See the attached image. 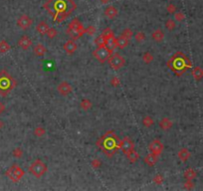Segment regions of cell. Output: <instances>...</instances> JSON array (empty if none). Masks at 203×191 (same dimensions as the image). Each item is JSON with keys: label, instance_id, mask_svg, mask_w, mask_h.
Masks as SVG:
<instances>
[{"label": "cell", "instance_id": "obj_36", "mask_svg": "<svg viewBox=\"0 0 203 191\" xmlns=\"http://www.w3.org/2000/svg\"><path fill=\"white\" fill-rule=\"evenodd\" d=\"M133 32L130 30L129 28L124 29V30H122V32H121V36L128 38V39H130V38L133 37Z\"/></svg>", "mask_w": 203, "mask_h": 191}, {"label": "cell", "instance_id": "obj_20", "mask_svg": "<svg viewBox=\"0 0 203 191\" xmlns=\"http://www.w3.org/2000/svg\"><path fill=\"white\" fill-rule=\"evenodd\" d=\"M105 47H107L109 51H113L117 47V39L115 38V36L107 39V41H105Z\"/></svg>", "mask_w": 203, "mask_h": 191}, {"label": "cell", "instance_id": "obj_23", "mask_svg": "<svg viewBox=\"0 0 203 191\" xmlns=\"http://www.w3.org/2000/svg\"><path fill=\"white\" fill-rule=\"evenodd\" d=\"M151 37L155 42H161L163 40V38H164V33H163V31L161 30V29H157V30L153 31Z\"/></svg>", "mask_w": 203, "mask_h": 191}, {"label": "cell", "instance_id": "obj_37", "mask_svg": "<svg viewBox=\"0 0 203 191\" xmlns=\"http://www.w3.org/2000/svg\"><path fill=\"white\" fill-rule=\"evenodd\" d=\"M134 38H135V40H137V42H139V43H141V42H143L145 40V34L143 33V32H137V34H135V36H134Z\"/></svg>", "mask_w": 203, "mask_h": 191}, {"label": "cell", "instance_id": "obj_19", "mask_svg": "<svg viewBox=\"0 0 203 191\" xmlns=\"http://www.w3.org/2000/svg\"><path fill=\"white\" fill-rule=\"evenodd\" d=\"M34 54L36 55V56H44V55L47 53V49L44 45L42 44H37L35 45V47H34Z\"/></svg>", "mask_w": 203, "mask_h": 191}, {"label": "cell", "instance_id": "obj_44", "mask_svg": "<svg viewBox=\"0 0 203 191\" xmlns=\"http://www.w3.org/2000/svg\"><path fill=\"white\" fill-rule=\"evenodd\" d=\"M101 165V161L99 159H94L92 161V166L94 168H99Z\"/></svg>", "mask_w": 203, "mask_h": 191}, {"label": "cell", "instance_id": "obj_42", "mask_svg": "<svg viewBox=\"0 0 203 191\" xmlns=\"http://www.w3.org/2000/svg\"><path fill=\"white\" fill-rule=\"evenodd\" d=\"M193 180H186L184 183V188L185 189H192L194 187V183L192 182Z\"/></svg>", "mask_w": 203, "mask_h": 191}, {"label": "cell", "instance_id": "obj_39", "mask_svg": "<svg viewBox=\"0 0 203 191\" xmlns=\"http://www.w3.org/2000/svg\"><path fill=\"white\" fill-rule=\"evenodd\" d=\"M166 10H167L168 13L173 14V13H175L176 12V6L174 5V4H168V5L166 6Z\"/></svg>", "mask_w": 203, "mask_h": 191}, {"label": "cell", "instance_id": "obj_30", "mask_svg": "<svg viewBox=\"0 0 203 191\" xmlns=\"http://www.w3.org/2000/svg\"><path fill=\"white\" fill-rule=\"evenodd\" d=\"M45 133H46V130L44 127H42V126H37L35 130H34V134L38 137H42Z\"/></svg>", "mask_w": 203, "mask_h": 191}, {"label": "cell", "instance_id": "obj_22", "mask_svg": "<svg viewBox=\"0 0 203 191\" xmlns=\"http://www.w3.org/2000/svg\"><path fill=\"white\" fill-rule=\"evenodd\" d=\"M117 47L121 49H124L125 47H128L129 44V39L125 38L124 36H120L117 39Z\"/></svg>", "mask_w": 203, "mask_h": 191}, {"label": "cell", "instance_id": "obj_41", "mask_svg": "<svg viewBox=\"0 0 203 191\" xmlns=\"http://www.w3.org/2000/svg\"><path fill=\"white\" fill-rule=\"evenodd\" d=\"M96 31H97V29L94 26H89L86 29V33L88 34V35H94V34L96 33Z\"/></svg>", "mask_w": 203, "mask_h": 191}, {"label": "cell", "instance_id": "obj_38", "mask_svg": "<svg viewBox=\"0 0 203 191\" xmlns=\"http://www.w3.org/2000/svg\"><path fill=\"white\" fill-rule=\"evenodd\" d=\"M185 19V15L182 12H175L174 13V20L178 21V22H181Z\"/></svg>", "mask_w": 203, "mask_h": 191}, {"label": "cell", "instance_id": "obj_24", "mask_svg": "<svg viewBox=\"0 0 203 191\" xmlns=\"http://www.w3.org/2000/svg\"><path fill=\"white\" fill-rule=\"evenodd\" d=\"M196 176H197V173L193 168H188L184 171V177L186 180H193V179H195Z\"/></svg>", "mask_w": 203, "mask_h": 191}, {"label": "cell", "instance_id": "obj_10", "mask_svg": "<svg viewBox=\"0 0 203 191\" xmlns=\"http://www.w3.org/2000/svg\"><path fill=\"white\" fill-rule=\"evenodd\" d=\"M120 148L125 154L134 148V142L129 137H125L122 141H120Z\"/></svg>", "mask_w": 203, "mask_h": 191}, {"label": "cell", "instance_id": "obj_32", "mask_svg": "<svg viewBox=\"0 0 203 191\" xmlns=\"http://www.w3.org/2000/svg\"><path fill=\"white\" fill-rule=\"evenodd\" d=\"M142 60H143V62H145V63L149 64V63H151L152 61H153V56H152V54H150L149 52H146V53L143 54Z\"/></svg>", "mask_w": 203, "mask_h": 191}, {"label": "cell", "instance_id": "obj_3", "mask_svg": "<svg viewBox=\"0 0 203 191\" xmlns=\"http://www.w3.org/2000/svg\"><path fill=\"white\" fill-rule=\"evenodd\" d=\"M68 35H70L73 40H77L80 37H82L86 33V29L84 28L83 24L79 19L72 20L67 28Z\"/></svg>", "mask_w": 203, "mask_h": 191}, {"label": "cell", "instance_id": "obj_17", "mask_svg": "<svg viewBox=\"0 0 203 191\" xmlns=\"http://www.w3.org/2000/svg\"><path fill=\"white\" fill-rule=\"evenodd\" d=\"M49 25L47 22H45V21H40L39 23L36 25V31L41 34V35H45L47 31L49 30Z\"/></svg>", "mask_w": 203, "mask_h": 191}, {"label": "cell", "instance_id": "obj_4", "mask_svg": "<svg viewBox=\"0 0 203 191\" xmlns=\"http://www.w3.org/2000/svg\"><path fill=\"white\" fill-rule=\"evenodd\" d=\"M28 170L32 175H34L37 178H40L47 172V165H46L42 160L37 159L30 165Z\"/></svg>", "mask_w": 203, "mask_h": 191}, {"label": "cell", "instance_id": "obj_47", "mask_svg": "<svg viewBox=\"0 0 203 191\" xmlns=\"http://www.w3.org/2000/svg\"><path fill=\"white\" fill-rule=\"evenodd\" d=\"M2 127H3V122H2V121H0V130H1Z\"/></svg>", "mask_w": 203, "mask_h": 191}, {"label": "cell", "instance_id": "obj_48", "mask_svg": "<svg viewBox=\"0 0 203 191\" xmlns=\"http://www.w3.org/2000/svg\"><path fill=\"white\" fill-rule=\"evenodd\" d=\"M46 1H48V0H46Z\"/></svg>", "mask_w": 203, "mask_h": 191}, {"label": "cell", "instance_id": "obj_16", "mask_svg": "<svg viewBox=\"0 0 203 191\" xmlns=\"http://www.w3.org/2000/svg\"><path fill=\"white\" fill-rule=\"evenodd\" d=\"M157 160H158V155L153 154V153H149L145 156V158H143V161H145L149 166H153V165L157 162Z\"/></svg>", "mask_w": 203, "mask_h": 191}, {"label": "cell", "instance_id": "obj_34", "mask_svg": "<svg viewBox=\"0 0 203 191\" xmlns=\"http://www.w3.org/2000/svg\"><path fill=\"white\" fill-rule=\"evenodd\" d=\"M102 35H103V36L105 38V40H107V39H109V38L113 37V32L112 29H109V28H105V30L103 31V33H102Z\"/></svg>", "mask_w": 203, "mask_h": 191}, {"label": "cell", "instance_id": "obj_21", "mask_svg": "<svg viewBox=\"0 0 203 191\" xmlns=\"http://www.w3.org/2000/svg\"><path fill=\"white\" fill-rule=\"evenodd\" d=\"M191 74L196 81H200L201 79H203V69L200 67H194Z\"/></svg>", "mask_w": 203, "mask_h": 191}, {"label": "cell", "instance_id": "obj_28", "mask_svg": "<svg viewBox=\"0 0 203 191\" xmlns=\"http://www.w3.org/2000/svg\"><path fill=\"white\" fill-rule=\"evenodd\" d=\"M153 124H154L153 118H152L151 117H149V116H146V117H145L142 118V125H145V127H150V126L153 125Z\"/></svg>", "mask_w": 203, "mask_h": 191}, {"label": "cell", "instance_id": "obj_11", "mask_svg": "<svg viewBox=\"0 0 203 191\" xmlns=\"http://www.w3.org/2000/svg\"><path fill=\"white\" fill-rule=\"evenodd\" d=\"M72 90H73V88H72V86L67 82H62L58 85L57 87V91L59 92V94L62 95V96H68L70 95L72 93Z\"/></svg>", "mask_w": 203, "mask_h": 191}, {"label": "cell", "instance_id": "obj_43", "mask_svg": "<svg viewBox=\"0 0 203 191\" xmlns=\"http://www.w3.org/2000/svg\"><path fill=\"white\" fill-rule=\"evenodd\" d=\"M111 85L113 87H117L120 86V79L117 77H113L112 80H111Z\"/></svg>", "mask_w": 203, "mask_h": 191}, {"label": "cell", "instance_id": "obj_14", "mask_svg": "<svg viewBox=\"0 0 203 191\" xmlns=\"http://www.w3.org/2000/svg\"><path fill=\"white\" fill-rule=\"evenodd\" d=\"M104 14H105V17H107V18H109V19H113V18H116V16L118 14V11H117V9L115 6L109 5V6H108V7L105 9Z\"/></svg>", "mask_w": 203, "mask_h": 191}, {"label": "cell", "instance_id": "obj_6", "mask_svg": "<svg viewBox=\"0 0 203 191\" xmlns=\"http://www.w3.org/2000/svg\"><path fill=\"white\" fill-rule=\"evenodd\" d=\"M109 64L113 70L117 71V70L121 69V68L125 65V59H124V57L121 56V55L115 53V54H113V55L109 56Z\"/></svg>", "mask_w": 203, "mask_h": 191}, {"label": "cell", "instance_id": "obj_7", "mask_svg": "<svg viewBox=\"0 0 203 191\" xmlns=\"http://www.w3.org/2000/svg\"><path fill=\"white\" fill-rule=\"evenodd\" d=\"M111 53L112 51H109L107 47H98L93 52V56L101 63H105L111 56Z\"/></svg>", "mask_w": 203, "mask_h": 191}, {"label": "cell", "instance_id": "obj_45", "mask_svg": "<svg viewBox=\"0 0 203 191\" xmlns=\"http://www.w3.org/2000/svg\"><path fill=\"white\" fill-rule=\"evenodd\" d=\"M4 109H5V105H4V104L0 101V116H1L2 113L4 112Z\"/></svg>", "mask_w": 203, "mask_h": 191}, {"label": "cell", "instance_id": "obj_46", "mask_svg": "<svg viewBox=\"0 0 203 191\" xmlns=\"http://www.w3.org/2000/svg\"><path fill=\"white\" fill-rule=\"evenodd\" d=\"M100 1L103 4H107V3H109V1H111V0H100Z\"/></svg>", "mask_w": 203, "mask_h": 191}, {"label": "cell", "instance_id": "obj_25", "mask_svg": "<svg viewBox=\"0 0 203 191\" xmlns=\"http://www.w3.org/2000/svg\"><path fill=\"white\" fill-rule=\"evenodd\" d=\"M125 155H126V157L129 158V160L130 161V162H137V161L138 160V158H139V155L137 153V151L134 150V148L130 151H129Z\"/></svg>", "mask_w": 203, "mask_h": 191}, {"label": "cell", "instance_id": "obj_27", "mask_svg": "<svg viewBox=\"0 0 203 191\" xmlns=\"http://www.w3.org/2000/svg\"><path fill=\"white\" fill-rule=\"evenodd\" d=\"M10 49H11V46L9 45V43H8L7 41H5V40L0 41V53L4 54V53L8 52Z\"/></svg>", "mask_w": 203, "mask_h": 191}, {"label": "cell", "instance_id": "obj_31", "mask_svg": "<svg viewBox=\"0 0 203 191\" xmlns=\"http://www.w3.org/2000/svg\"><path fill=\"white\" fill-rule=\"evenodd\" d=\"M105 38L103 35H100L98 38L96 39V44L98 47H105Z\"/></svg>", "mask_w": 203, "mask_h": 191}, {"label": "cell", "instance_id": "obj_8", "mask_svg": "<svg viewBox=\"0 0 203 191\" xmlns=\"http://www.w3.org/2000/svg\"><path fill=\"white\" fill-rule=\"evenodd\" d=\"M33 24V20L26 14L21 15L18 19H17V26L22 30H27L28 28L31 27Z\"/></svg>", "mask_w": 203, "mask_h": 191}, {"label": "cell", "instance_id": "obj_40", "mask_svg": "<svg viewBox=\"0 0 203 191\" xmlns=\"http://www.w3.org/2000/svg\"><path fill=\"white\" fill-rule=\"evenodd\" d=\"M153 182L155 184H158V185H161L162 182H163V177L161 175H155L153 178Z\"/></svg>", "mask_w": 203, "mask_h": 191}, {"label": "cell", "instance_id": "obj_2", "mask_svg": "<svg viewBox=\"0 0 203 191\" xmlns=\"http://www.w3.org/2000/svg\"><path fill=\"white\" fill-rule=\"evenodd\" d=\"M15 86V81L5 70L0 71V95L5 96Z\"/></svg>", "mask_w": 203, "mask_h": 191}, {"label": "cell", "instance_id": "obj_9", "mask_svg": "<svg viewBox=\"0 0 203 191\" xmlns=\"http://www.w3.org/2000/svg\"><path fill=\"white\" fill-rule=\"evenodd\" d=\"M149 148L151 151V153L156 154V155H160L163 150V143L160 141L159 139H154V141H152L149 143Z\"/></svg>", "mask_w": 203, "mask_h": 191}, {"label": "cell", "instance_id": "obj_12", "mask_svg": "<svg viewBox=\"0 0 203 191\" xmlns=\"http://www.w3.org/2000/svg\"><path fill=\"white\" fill-rule=\"evenodd\" d=\"M18 46L23 50H28L32 46V40L28 36L24 35L18 40Z\"/></svg>", "mask_w": 203, "mask_h": 191}, {"label": "cell", "instance_id": "obj_5", "mask_svg": "<svg viewBox=\"0 0 203 191\" xmlns=\"http://www.w3.org/2000/svg\"><path fill=\"white\" fill-rule=\"evenodd\" d=\"M6 176L9 178L10 180H12L13 182H18L21 180L25 174V172L22 168H21L19 165L17 164H13L12 166H10L8 168V170L6 171Z\"/></svg>", "mask_w": 203, "mask_h": 191}, {"label": "cell", "instance_id": "obj_29", "mask_svg": "<svg viewBox=\"0 0 203 191\" xmlns=\"http://www.w3.org/2000/svg\"><path fill=\"white\" fill-rule=\"evenodd\" d=\"M165 27H166L167 30H169V31L174 30L175 27H176L175 20H173V19H168V20H166V22H165Z\"/></svg>", "mask_w": 203, "mask_h": 191}, {"label": "cell", "instance_id": "obj_18", "mask_svg": "<svg viewBox=\"0 0 203 191\" xmlns=\"http://www.w3.org/2000/svg\"><path fill=\"white\" fill-rule=\"evenodd\" d=\"M172 125H173V122L170 120H169V118H167V117H164V118H162V120L159 121L160 129H163V130L170 129L171 127H172Z\"/></svg>", "mask_w": 203, "mask_h": 191}, {"label": "cell", "instance_id": "obj_1", "mask_svg": "<svg viewBox=\"0 0 203 191\" xmlns=\"http://www.w3.org/2000/svg\"><path fill=\"white\" fill-rule=\"evenodd\" d=\"M48 5H52V7H48L46 9H48L52 14L55 13L58 22L65 20L76 8L73 6L71 7V5H75L73 0H48L44 6Z\"/></svg>", "mask_w": 203, "mask_h": 191}, {"label": "cell", "instance_id": "obj_35", "mask_svg": "<svg viewBox=\"0 0 203 191\" xmlns=\"http://www.w3.org/2000/svg\"><path fill=\"white\" fill-rule=\"evenodd\" d=\"M46 35H47L50 39H53V38H55L58 35V31L55 28H49V30L46 33Z\"/></svg>", "mask_w": 203, "mask_h": 191}, {"label": "cell", "instance_id": "obj_26", "mask_svg": "<svg viewBox=\"0 0 203 191\" xmlns=\"http://www.w3.org/2000/svg\"><path fill=\"white\" fill-rule=\"evenodd\" d=\"M80 107H81V109H84V111H89V109L93 107V104L89 99H84L82 100L81 103H80Z\"/></svg>", "mask_w": 203, "mask_h": 191}, {"label": "cell", "instance_id": "obj_15", "mask_svg": "<svg viewBox=\"0 0 203 191\" xmlns=\"http://www.w3.org/2000/svg\"><path fill=\"white\" fill-rule=\"evenodd\" d=\"M191 156V153H190L189 149H187V148H181V149H179L178 153H177V157H178L182 162H185V161H187L189 159V157Z\"/></svg>", "mask_w": 203, "mask_h": 191}, {"label": "cell", "instance_id": "obj_13", "mask_svg": "<svg viewBox=\"0 0 203 191\" xmlns=\"http://www.w3.org/2000/svg\"><path fill=\"white\" fill-rule=\"evenodd\" d=\"M78 49V46L76 44V42L74 40H68L66 43L64 44V50L68 54H74Z\"/></svg>", "mask_w": 203, "mask_h": 191}, {"label": "cell", "instance_id": "obj_33", "mask_svg": "<svg viewBox=\"0 0 203 191\" xmlns=\"http://www.w3.org/2000/svg\"><path fill=\"white\" fill-rule=\"evenodd\" d=\"M12 155H13L14 157H16V158L22 157V155H23V150L21 149L20 147H16V148H14V149H13V151H12Z\"/></svg>", "mask_w": 203, "mask_h": 191}]
</instances>
